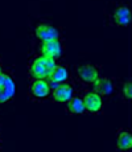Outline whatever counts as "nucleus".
Returning <instances> with one entry per match:
<instances>
[{
    "label": "nucleus",
    "instance_id": "nucleus-1",
    "mask_svg": "<svg viewBox=\"0 0 132 152\" xmlns=\"http://www.w3.org/2000/svg\"><path fill=\"white\" fill-rule=\"evenodd\" d=\"M57 66V60L39 54L29 65V75L32 80H48L53 69Z\"/></svg>",
    "mask_w": 132,
    "mask_h": 152
},
{
    "label": "nucleus",
    "instance_id": "nucleus-2",
    "mask_svg": "<svg viewBox=\"0 0 132 152\" xmlns=\"http://www.w3.org/2000/svg\"><path fill=\"white\" fill-rule=\"evenodd\" d=\"M16 94V85L11 74L5 72L0 73V104L11 101Z\"/></svg>",
    "mask_w": 132,
    "mask_h": 152
},
{
    "label": "nucleus",
    "instance_id": "nucleus-3",
    "mask_svg": "<svg viewBox=\"0 0 132 152\" xmlns=\"http://www.w3.org/2000/svg\"><path fill=\"white\" fill-rule=\"evenodd\" d=\"M82 101H83L85 111L90 114H99L103 109V98L99 95L95 90H89L82 95Z\"/></svg>",
    "mask_w": 132,
    "mask_h": 152
},
{
    "label": "nucleus",
    "instance_id": "nucleus-4",
    "mask_svg": "<svg viewBox=\"0 0 132 152\" xmlns=\"http://www.w3.org/2000/svg\"><path fill=\"white\" fill-rule=\"evenodd\" d=\"M39 54L58 60L63 54V45L60 39L50 40V41H42L39 45Z\"/></svg>",
    "mask_w": 132,
    "mask_h": 152
},
{
    "label": "nucleus",
    "instance_id": "nucleus-5",
    "mask_svg": "<svg viewBox=\"0 0 132 152\" xmlns=\"http://www.w3.org/2000/svg\"><path fill=\"white\" fill-rule=\"evenodd\" d=\"M34 36L40 42L60 39V29L50 24H39L34 29Z\"/></svg>",
    "mask_w": 132,
    "mask_h": 152
},
{
    "label": "nucleus",
    "instance_id": "nucleus-6",
    "mask_svg": "<svg viewBox=\"0 0 132 152\" xmlns=\"http://www.w3.org/2000/svg\"><path fill=\"white\" fill-rule=\"evenodd\" d=\"M29 93L33 98L45 99L50 95V87H49L48 80H32L29 86Z\"/></svg>",
    "mask_w": 132,
    "mask_h": 152
},
{
    "label": "nucleus",
    "instance_id": "nucleus-7",
    "mask_svg": "<svg viewBox=\"0 0 132 152\" xmlns=\"http://www.w3.org/2000/svg\"><path fill=\"white\" fill-rule=\"evenodd\" d=\"M77 75L78 78L81 80V82L86 83V85H93L101 77L99 74V70L98 68L93 65H82L77 69Z\"/></svg>",
    "mask_w": 132,
    "mask_h": 152
},
{
    "label": "nucleus",
    "instance_id": "nucleus-8",
    "mask_svg": "<svg viewBox=\"0 0 132 152\" xmlns=\"http://www.w3.org/2000/svg\"><path fill=\"white\" fill-rule=\"evenodd\" d=\"M50 95H52L53 101L57 102V103H66L74 95V89H73L71 85L65 82V83H61L57 89L53 90L50 93Z\"/></svg>",
    "mask_w": 132,
    "mask_h": 152
},
{
    "label": "nucleus",
    "instance_id": "nucleus-9",
    "mask_svg": "<svg viewBox=\"0 0 132 152\" xmlns=\"http://www.w3.org/2000/svg\"><path fill=\"white\" fill-rule=\"evenodd\" d=\"M132 15L127 5H120L112 13V23L118 27H128L131 24Z\"/></svg>",
    "mask_w": 132,
    "mask_h": 152
},
{
    "label": "nucleus",
    "instance_id": "nucleus-10",
    "mask_svg": "<svg viewBox=\"0 0 132 152\" xmlns=\"http://www.w3.org/2000/svg\"><path fill=\"white\" fill-rule=\"evenodd\" d=\"M91 86L93 90H95L102 97H111L114 94V91H115V86H114L112 81L104 77H99Z\"/></svg>",
    "mask_w": 132,
    "mask_h": 152
},
{
    "label": "nucleus",
    "instance_id": "nucleus-11",
    "mask_svg": "<svg viewBox=\"0 0 132 152\" xmlns=\"http://www.w3.org/2000/svg\"><path fill=\"white\" fill-rule=\"evenodd\" d=\"M66 109L70 114H73V115H82V114L86 113V111H85V106H83L82 98L74 97V95L66 102Z\"/></svg>",
    "mask_w": 132,
    "mask_h": 152
},
{
    "label": "nucleus",
    "instance_id": "nucleus-12",
    "mask_svg": "<svg viewBox=\"0 0 132 152\" xmlns=\"http://www.w3.org/2000/svg\"><path fill=\"white\" fill-rule=\"evenodd\" d=\"M69 77H70V73H69V70H67V68L57 65L53 69L52 74L49 75L48 80L54 81V82H58V83H65L69 81Z\"/></svg>",
    "mask_w": 132,
    "mask_h": 152
},
{
    "label": "nucleus",
    "instance_id": "nucleus-13",
    "mask_svg": "<svg viewBox=\"0 0 132 152\" xmlns=\"http://www.w3.org/2000/svg\"><path fill=\"white\" fill-rule=\"evenodd\" d=\"M116 147L120 151H130L132 148V135L130 131H122L118 136Z\"/></svg>",
    "mask_w": 132,
    "mask_h": 152
},
{
    "label": "nucleus",
    "instance_id": "nucleus-14",
    "mask_svg": "<svg viewBox=\"0 0 132 152\" xmlns=\"http://www.w3.org/2000/svg\"><path fill=\"white\" fill-rule=\"evenodd\" d=\"M122 94H123V97H124L125 101H131V98H132V85H131V81H127V82L123 83Z\"/></svg>",
    "mask_w": 132,
    "mask_h": 152
},
{
    "label": "nucleus",
    "instance_id": "nucleus-15",
    "mask_svg": "<svg viewBox=\"0 0 132 152\" xmlns=\"http://www.w3.org/2000/svg\"><path fill=\"white\" fill-rule=\"evenodd\" d=\"M3 72V66H1V64H0V73Z\"/></svg>",
    "mask_w": 132,
    "mask_h": 152
},
{
    "label": "nucleus",
    "instance_id": "nucleus-16",
    "mask_svg": "<svg viewBox=\"0 0 132 152\" xmlns=\"http://www.w3.org/2000/svg\"><path fill=\"white\" fill-rule=\"evenodd\" d=\"M0 143H1V136H0Z\"/></svg>",
    "mask_w": 132,
    "mask_h": 152
}]
</instances>
